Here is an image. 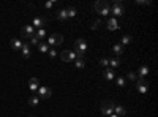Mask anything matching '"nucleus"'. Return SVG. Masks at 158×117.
Wrapping results in <instances>:
<instances>
[{"instance_id":"nucleus-1","label":"nucleus","mask_w":158,"mask_h":117,"mask_svg":"<svg viewBox=\"0 0 158 117\" xmlns=\"http://www.w3.org/2000/svg\"><path fill=\"white\" fill-rule=\"evenodd\" d=\"M94 8H95V11L100 13L101 16H108L111 13V3L105 2V0H98V2H95Z\"/></svg>"},{"instance_id":"nucleus-2","label":"nucleus","mask_w":158,"mask_h":117,"mask_svg":"<svg viewBox=\"0 0 158 117\" xmlns=\"http://www.w3.org/2000/svg\"><path fill=\"white\" fill-rule=\"evenodd\" d=\"M87 51V43L84 38H79L74 41V52H76L78 59H84V52Z\"/></svg>"},{"instance_id":"nucleus-3","label":"nucleus","mask_w":158,"mask_h":117,"mask_svg":"<svg viewBox=\"0 0 158 117\" xmlns=\"http://www.w3.org/2000/svg\"><path fill=\"white\" fill-rule=\"evenodd\" d=\"M63 43V37L60 33H52L51 37L48 38V44H49V48H55V46H59V44Z\"/></svg>"},{"instance_id":"nucleus-4","label":"nucleus","mask_w":158,"mask_h":117,"mask_svg":"<svg viewBox=\"0 0 158 117\" xmlns=\"http://www.w3.org/2000/svg\"><path fill=\"white\" fill-rule=\"evenodd\" d=\"M111 13H112L114 16H123L125 10H123V3L122 2H114L112 5H111Z\"/></svg>"},{"instance_id":"nucleus-5","label":"nucleus","mask_w":158,"mask_h":117,"mask_svg":"<svg viewBox=\"0 0 158 117\" xmlns=\"http://www.w3.org/2000/svg\"><path fill=\"white\" fill-rule=\"evenodd\" d=\"M101 112L108 117L111 114H114V101H103L101 103Z\"/></svg>"},{"instance_id":"nucleus-6","label":"nucleus","mask_w":158,"mask_h":117,"mask_svg":"<svg viewBox=\"0 0 158 117\" xmlns=\"http://www.w3.org/2000/svg\"><path fill=\"white\" fill-rule=\"evenodd\" d=\"M136 89H138L139 93H147V92H149V82H147L145 79H142V78H138V81H136Z\"/></svg>"},{"instance_id":"nucleus-7","label":"nucleus","mask_w":158,"mask_h":117,"mask_svg":"<svg viewBox=\"0 0 158 117\" xmlns=\"http://www.w3.org/2000/svg\"><path fill=\"white\" fill-rule=\"evenodd\" d=\"M60 59H62L63 62H74L78 57H76V52H74V51L67 49V51H63V52L60 54Z\"/></svg>"},{"instance_id":"nucleus-8","label":"nucleus","mask_w":158,"mask_h":117,"mask_svg":"<svg viewBox=\"0 0 158 117\" xmlns=\"http://www.w3.org/2000/svg\"><path fill=\"white\" fill-rule=\"evenodd\" d=\"M32 25H33V29H44V25H48V19L41 17V16H36Z\"/></svg>"},{"instance_id":"nucleus-9","label":"nucleus","mask_w":158,"mask_h":117,"mask_svg":"<svg viewBox=\"0 0 158 117\" xmlns=\"http://www.w3.org/2000/svg\"><path fill=\"white\" fill-rule=\"evenodd\" d=\"M33 35H35L33 25H24V27H22V38L30 40V38H33Z\"/></svg>"},{"instance_id":"nucleus-10","label":"nucleus","mask_w":158,"mask_h":117,"mask_svg":"<svg viewBox=\"0 0 158 117\" xmlns=\"http://www.w3.org/2000/svg\"><path fill=\"white\" fill-rule=\"evenodd\" d=\"M52 95V90L49 87H40L38 89V98H41V100H48V98H51Z\"/></svg>"},{"instance_id":"nucleus-11","label":"nucleus","mask_w":158,"mask_h":117,"mask_svg":"<svg viewBox=\"0 0 158 117\" xmlns=\"http://www.w3.org/2000/svg\"><path fill=\"white\" fill-rule=\"evenodd\" d=\"M29 89L32 92H38V89H40V79L38 78H30L29 81Z\"/></svg>"},{"instance_id":"nucleus-12","label":"nucleus","mask_w":158,"mask_h":117,"mask_svg":"<svg viewBox=\"0 0 158 117\" xmlns=\"http://www.w3.org/2000/svg\"><path fill=\"white\" fill-rule=\"evenodd\" d=\"M106 27H108V30H117L119 29V22L116 17H109L108 22H106Z\"/></svg>"},{"instance_id":"nucleus-13","label":"nucleus","mask_w":158,"mask_h":117,"mask_svg":"<svg viewBox=\"0 0 158 117\" xmlns=\"http://www.w3.org/2000/svg\"><path fill=\"white\" fill-rule=\"evenodd\" d=\"M114 114L119 115V117H122V115L127 114V109L123 106H120V104H114Z\"/></svg>"},{"instance_id":"nucleus-14","label":"nucleus","mask_w":158,"mask_h":117,"mask_svg":"<svg viewBox=\"0 0 158 117\" xmlns=\"http://www.w3.org/2000/svg\"><path fill=\"white\" fill-rule=\"evenodd\" d=\"M21 48H22V41L17 40V38H13L11 40V49L13 51H21Z\"/></svg>"},{"instance_id":"nucleus-15","label":"nucleus","mask_w":158,"mask_h":117,"mask_svg":"<svg viewBox=\"0 0 158 117\" xmlns=\"http://www.w3.org/2000/svg\"><path fill=\"white\" fill-rule=\"evenodd\" d=\"M55 17H57L59 21H68L67 8H65V10H59V11H57V14H55Z\"/></svg>"},{"instance_id":"nucleus-16","label":"nucleus","mask_w":158,"mask_h":117,"mask_svg":"<svg viewBox=\"0 0 158 117\" xmlns=\"http://www.w3.org/2000/svg\"><path fill=\"white\" fill-rule=\"evenodd\" d=\"M21 51H22V57H24V59H29V57H30V46H29L27 43H22Z\"/></svg>"},{"instance_id":"nucleus-17","label":"nucleus","mask_w":158,"mask_h":117,"mask_svg":"<svg viewBox=\"0 0 158 117\" xmlns=\"http://www.w3.org/2000/svg\"><path fill=\"white\" fill-rule=\"evenodd\" d=\"M103 75H105V79H106V81H112V79L116 78V73H114V70H111V68H106Z\"/></svg>"},{"instance_id":"nucleus-18","label":"nucleus","mask_w":158,"mask_h":117,"mask_svg":"<svg viewBox=\"0 0 158 117\" xmlns=\"http://www.w3.org/2000/svg\"><path fill=\"white\" fill-rule=\"evenodd\" d=\"M147 75H149V67H145V65L139 67L138 75H136V76H139V78H142V79H144V76H147Z\"/></svg>"},{"instance_id":"nucleus-19","label":"nucleus","mask_w":158,"mask_h":117,"mask_svg":"<svg viewBox=\"0 0 158 117\" xmlns=\"http://www.w3.org/2000/svg\"><path fill=\"white\" fill-rule=\"evenodd\" d=\"M120 64H122V60H120L119 57H112V59L109 60V67H111V68H119Z\"/></svg>"},{"instance_id":"nucleus-20","label":"nucleus","mask_w":158,"mask_h":117,"mask_svg":"<svg viewBox=\"0 0 158 117\" xmlns=\"http://www.w3.org/2000/svg\"><path fill=\"white\" fill-rule=\"evenodd\" d=\"M123 46H122V44H114V46H112V52L116 54V56H122V54H123Z\"/></svg>"},{"instance_id":"nucleus-21","label":"nucleus","mask_w":158,"mask_h":117,"mask_svg":"<svg viewBox=\"0 0 158 117\" xmlns=\"http://www.w3.org/2000/svg\"><path fill=\"white\" fill-rule=\"evenodd\" d=\"M74 67L79 68V70L86 68V60L84 59H76V60H74Z\"/></svg>"},{"instance_id":"nucleus-22","label":"nucleus","mask_w":158,"mask_h":117,"mask_svg":"<svg viewBox=\"0 0 158 117\" xmlns=\"http://www.w3.org/2000/svg\"><path fill=\"white\" fill-rule=\"evenodd\" d=\"M38 51H40V52H48V51H49V44L44 43V41H40V44H38Z\"/></svg>"},{"instance_id":"nucleus-23","label":"nucleus","mask_w":158,"mask_h":117,"mask_svg":"<svg viewBox=\"0 0 158 117\" xmlns=\"http://www.w3.org/2000/svg\"><path fill=\"white\" fill-rule=\"evenodd\" d=\"M38 103H40V98L36 97V95H32V97L29 98V104H30V106H38Z\"/></svg>"},{"instance_id":"nucleus-24","label":"nucleus","mask_w":158,"mask_h":117,"mask_svg":"<svg viewBox=\"0 0 158 117\" xmlns=\"http://www.w3.org/2000/svg\"><path fill=\"white\" fill-rule=\"evenodd\" d=\"M116 84H117V87H123V86L127 84V79H125L123 76H119V78L116 79Z\"/></svg>"},{"instance_id":"nucleus-25","label":"nucleus","mask_w":158,"mask_h":117,"mask_svg":"<svg viewBox=\"0 0 158 117\" xmlns=\"http://www.w3.org/2000/svg\"><path fill=\"white\" fill-rule=\"evenodd\" d=\"M67 14H68V19H70V17H74V16H76V8H74V6H68L67 8Z\"/></svg>"},{"instance_id":"nucleus-26","label":"nucleus","mask_w":158,"mask_h":117,"mask_svg":"<svg viewBox=\"0 0 158 117\" xmlns=\"http://www.w3.org/2000/svg\"><path fill=\"white\" fill-rule=\"evenodd\" d=\"M131 37H130V35H123V37H122V43H120V44H122V46H125V44H130V43H131Z\"/></svg>"},{"instance_id":"nucleus-27","label":"nucleus","mask_w":158,"mask_h":117,"mask_svg":"<svg viewBox=\"0 0 158 117\" xmlns=\"http://www.w3.org/2000/svg\"><path fill=\"white\" fill-rule=\"evenodd\" d=\"M35 37L38 38V40H41V38H44L46 37V30L44 29H38V32L35 33Z\"/></svg>"},{"instance_id":"nucleus-28","label":"nucleus","mask_w":158,"mask_h":117,"mask_svg":"<svg viewBox=\"0 0 158 117\" xmlns=\"http://www.w3.org/2000/svg\"><path fill=\"white\" fill-rule=\"evenodd\" d=\"M98 64L103 67V68H108V67H109V59H105V57H103V59L98 60Z\"/></svg>"},{"instance_id":"nucleus-29","label":"nucleus","mask_w":158,"mask_h":117,"mask_svg":"<svg viewBox=\"0 0 158 117\" xmlns=\"http://www.w3.org/2000/svg\"><path fill=\"white\" fill-rule=\"evenodd\" d=\"M100 27H101V21H100V19H97V21L92 22L90 29H92V30H97V29H100Z\"/></svg>"},{"instance_id":"nucleus-30","label":"nucleus","mask_w":158,"mask_h":117,"mask_svg":"<svg viewBox=\"0 0 158 117\" xmlns=\"http://www.w3.org/2000/svg\"><path fill=\"white\" fill-rule=\"evenodd\" d=\"M48 54H49V57H51V59H55V57H57V51H55V48H49Z\"/></svg>"},{"instance_id":"nucleus-31","label":"nucleus","mask_w":158,"mask_h":117,"mask_svg":"<svg viewBox=\"0 0 158 117\" xmlns=\"http://www.w3.org/2000/svg\"><path fill=\"white\" fill-rule=\"evenodd\" d=\"M127 79H130V81H138V76H136V73L130 71V73L127 75Z\"/></svg>"},{"instance_id":"nucleus-32","label":"nucleus","mask_w":158,"mask_h":117,"mask_svg":"<svg viewBox=\"0 0 158 117\" xmlns=\"http://www.w3.org/2000/svg\"><path fill=\"white\" fill-rule=\"evenodd\" d=\"M30 43H32V44H35V46H38V44H40V40L33 35V38H30Z\"/></svg>"},{"instance_id":"nucleus-33","label":"nucleus","mask_w":158,"mask_h":117,"mask_svg":"<svg viewBox=\"0 0 158 117\" xmlns=\"http://www.w3.org/2000/svg\"><path fill=\"white\" fill-rule=\"evenodd\" d=\"M138 5H150V2H147V0H136Z\"/></svg>"},{"instance_id":"nucleus-34","label":"nucleus","mask_w":158,"mask_h":117,"mask_svg":"<svg viewBox=\"0 0 158 117\" xmlns=\"http://www.w3.org/2000/svg\"><path fill=\"white\" fill-rule=\"evenodd\" d=\"M54 5H55V2H46V3H44V6L48 8V10H49V8H52Z\"/></svg>"},{"instance_id":"nucleus-35","label":"nucleus","mask_w":158,"mask_h":117,"mask_svg":"<svg viewBox=\"0 0 158 117\" xmlns=\"http://www.w3.org/2000/svg\"><path fill=\"white\" fill-rule=\"evenodd\" d=\"M109 117H119V115H116V114H111Z\"/></svg>"},{"instance_id":"nucleus-36","label":"nucleus","mask_w":158,"mask_h":117,"mask_svg":"<svg viewBox=\"0 0 158 117\" xmlns=\"http://www.w3.org/2000/svg\"><path fill=\"white\" fill-rule=\"evenodd\" d=\"M32 117H35V115H32Z\"/></svg>"}]
</instances>
